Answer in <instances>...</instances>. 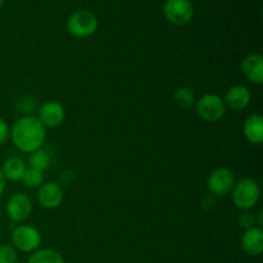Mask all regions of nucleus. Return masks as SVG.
<instances>
[{"mask_svg": "<svg viewBox=\"0 0 263 263\" xmlns=\"http://www.w3.org/2000/svg\"><path fill=\"white\" fill-rule=\"evenodd\" d=\"M18 254L12 244H0V263H17Z\"/></svg>", "mask_w": 263, "mask_h": 263, "instance_id": "nucleus-20", "label": "nucleus"}, {"mask_svg": "<svg viewBox=\"0 0 263 263\" xmlns=\"http://www.w3.org/2000/svg\"><path fill=\"white\" fill-rule=\"evenodd\" d=\"M73 177L74 175L71 170H64V171H62V174L59 175V182L64 185H69L73 181Z\"/></svg>", "mask_w": 263, "mask_h": 263, "instance_id": "nucleus-24", "label": "nucleus"}, {"mask_svg": "<svg viewBox=\"0 0 263 263\" xmlns=\"http://www.w3.org/2000/svg\"><path fill=\"white\" fill-rule=\"evenodd\" d=\"M36 117L40 120L45 128H55L66 120V110L57 100H48L39 107Z\"/></svg>", "mask_w": 263, "mask_h": 263, "instance_id": "nucleus-9", "label": "nucleus"}, {"mask_svg": "<svg viewBox=\"0 0 263 263\" xmlns=\"http://www.w3.org/2000/svg\"><path fill=\"white\" fill-rule=\"evenodd\" d=\"M9 139L18 151L31 154L44 146L46 128L36 116H23L10 127Z\"/></svg>", "mask_w": 263, "mask_h": 263, "instance_id": "nucleus-1", "label": "nucleus"}, {"mask_svg": "<svg viewBox=\"0 0 263 263\" xmlns=\"http://www.w3.org/2000/svg\"><path fill=\"white\" fill-rule=\"evenodd\" d=\"M241 249L249 256L257 257L263 252V230L258 226L247 229L241 235Z\"/></svg>", "mask_w": 263, "mask_h": 263, "instance_id": "nucleus-13", "label": "nucleus"}, {"mask_svg": "<svg viewBox=\"0 0 263 263\" xmlns=\"http://www.w3.org/2000/svg\"><path fill=\"white\" fill-rule=\"evenodd\" d=\"M243 134L247 140L254 145L263 143V117L259 113L248 116L243 123Z\"/></svg>", "mask_w": 263, "mask_h": 263, "instance_id": "nucleus-14", "label": "nucleus"}, {"mask_svg": "<svg viewBox=\"0 0 263 263\" xmlns=\"http://www.w3.org/2000/svg\"><path fill=\"white\" fill-rule=\"evenodd\" d=\"M17 263H20V262H17Z\"/></svg>", "mask_w": 263, "mask_h": 263, "instance_id": "nucleus-28", "label": "nucleus"}, {"mask_svg": "<svg viewBox=\"0 0 263 263\" xmlns=\"http://www.w3.org/2000/svg\"><path fill=\"white\" fill-rule=\"evenodd\" d=\"M174 102L181 109H189L195 104V95L190 87H179L174 92Z\"/></svg>", "mask_w": 263, "mask_h": 263, "instance_id": "nucleus-18", "label": "nucleus"}, {"mask_svg": "<svg viewBox=\"0 0 263 263\" xmlns=\"http://www.w3.org/2000/svg\"><path fill=\"white\" fill-rule=\"evenodd\" d=\"M5 185H7V180H5L4 175H3L2 168H0V197H2V195L4 194Z\"/></svg>", "mask_w": 263, "mask_h": 263, "instance_id": "nucleus-25", "label": "nucleus"}, {"mask_svg": "<svg viewBox=\"0 0 263 263\" xmlns=\"http://www.w3.org/2000/svg\"><path fill=\"white\" fill-rule=\"evenodd\" d=\"M3 5H4V0H0V9L3 8Z\"/></svg>", "mask_w": 263, "mask_h": 263, "instance_id": "nucleus-27", "label": "nucleus"}, {"mask_svg": "<svg viewBox=\"0 0 263 263\" xmlns=\"http://www.w3.org/2000/svg\"><path fill=\"white\" fill-rule=\"evenodd\" d=\"M194 107L198 117L205 122H217L225 116L228 109L222 97L213 92H208L195 100Z\"/></svg>", "mask_w": 263, "mask_h": 263, "instance_id": "nucleus-4", "label": "nucleus"}, {"mask_svg": "<svg viewBox=\"0 0 263 263\" xmlns=\"http://www.w3.org/2000/svg\"><path fill=\"white\" fill-rule=\"evenodd\" d=\"M51 163V154L46 149H39L28 156V164L31 168L39 170L44 172L46 168H49Z\"/></svg>", "mask_w": 263, "mask_h": 263, "instance_id": "nucleus-17", "label": "nucleus"}, {"mask_svg": "<svg viewBox=\"0 0 263 263\" xmlns=\"http://www.w3.org/2000/svg\"><path fill=\"white\" fill-rule=\"evenodd\" d=\"M0 168H2V172L7 181L17 182L22 181V177L27 170V166H26V162L23 159L18 158V157H10V158L5 159Z\"/></svg>", "mask_w": 263, "mask_h": 263, "instance_id": "nucleus-15", "label": "nucleus"}, {"mask_svg": "<svg viewBox=\"0 0 263 263\" xmlns=\"http://www.w3.org/2000/svg\"><path fill=\"white\" fill-rule=\"evenodd\" d=\"M244 77L253 85L263 84V57L258 53H251L241 62Z\"/></svg>", "mask_w": 263, "mask_h": 263, "instance_id": "nucleus-12", "label": "nucleus"}, {"mask_svg": "<svg viewBox=\"0 0 263 263\" xmlns=\"http://www.w3.org/2000/svg\"><path fill=\"white\" fill-rule=\"evenodd\" d=\"M233 202L240 211H251L256 207L261 198V187L257 180L244 177L235 182L233 190Z\"/></svg>", "mask_w": 263, "mask_h": 263, "instance_id": "nucleus-2", "label": "nucleus"}, {"mask_svg": "<svg viewBox=\"0 0 263 263\" xmlns=\"http://www.w3.org/2000/svg\"><path fill=\"white\" fill-rule=\"evenodd\" d=\"M64 192L57 181L44 182L37 190V202L45 210H55L62 204Z\"/></svg>", "mask_w": 263, "mask_h": 263, "instance_id": "nucleus-10", "label": "nucleus"}, {"mask_svg": "<svg viewBox=\"0 0 263 263\" xmlns=\"http://www.w3.org/2000/svg\"><path fill=\"white\" fill-rule=\"evenodd\" d=\"M222 99L225 102L226 108L239 112V110L246 109L251 104L252 95L248 87L244 85H234V86L229 87Z\"/></svg>", "mask_w": 263, "mask_h": 263, "instance_id": "nucleus-11", "label": "nucleus"}, {"mask_svg": "<svg viewBox=\"0 0 263 263\" xmlns=\"http://www.w3.org/2000/svg\"><path fill=\"white\" fill-rule=\"evenodd\" d=\"M235 182L236 180L234 172L230 168H226V167H220L208 176L207 189L212 197H226L231 193Z\"/></svg>", "mask_w": 263, "mask_h": 263, "instance_id": "nucleus-7", "label": "nucleus"}, {"mask_svg": "<svg viewBox=\"0 0 263 263\" xmlns=\"http://www.w3.org/2000/svg\"><path fill=\"white\" fill-rule=\"evenodd\" d=\"M27 263H64V258L55 249L39 248L31 253Z\"/></svg>", "mask_w": 263, "mask_h": 263, "instance_id": "nucleus-16", "label": "nucleus"}, {"mask_svg": "<svg viewBox=\"0 0 263 263\" xmlns=\"http://www.w3.org/2000/svg\"><path fill=\"white\" fill-rule=\"evenodd\" d=\"M5 212L12 223H23L32 212V200L25 193H15L8 199Z\"/></svg>", "mask_w": 263, "mask_h": 263, "instance_id": "nucleus-8", "label": "nucleus"}, {"mask_svg": "<svg viewBox=\"0 0 263 263\" xmlns=\"http://www.w3.org/2000/svg\"><path fill=\"white\" fill-rule=\"evenodd\" d=\"M10 241L15 251H20L22 253H32L36 249L40 248L43 238H41L40 231L35 226L18 225L12 230Z\"/></svg>", "mask_w": 263, "mask_h": 263, "instance_id": "nucleus-5", "label": "nucleus"}, {"mask_svg": "<svg viewBox=\"0 0 263 263\" xmlns=\"http://www.w3.org/2000/svg\"><path fill=\"white\" fill-rule=\"evenodd\" d=\"M18 105H20V110L21 113H23V116H32V113L36 110V102L32 97H23L18 102Z\"/></svg>", "mask_w": 263, "mask_h": 263, "instance_id": "nucleus-21", "label": "nucleus"}, {"mask_svg": "<svg viewBox=\"0 0 263 263\" xmlns=\"http://www.w3.org/2000/svg\"><path fill=\"white\" fill-rule=\"evenodd\" d=\"M239 225L243 229H251L253 226H256V218H254L253 213H251L249 211H241V213L238 217Z\"/></svg>", "mask_w": 263, "mask_h": 263, "instance_id": "nucleus-22", "label": "nucleus"}, {"mask_svg": "<svg viewBox=\"0 0 263 263\" xmlns=\"http://www.w3.org/2000/svg\"><path fill=\"white\" fill-rule=\"evenodd\" d=\"M22 181L27 187H32V189L40 187L44 184V172L28 167L23 175Z\"/></svg>", "mask_w": 263, "mask_h": 263, "instance_id": "nucleus-19", "label": "nucleus"}, {"mask_svg": "<svg viewBox=\"0 0 263 263\" xmlns=\"http://www.w3.org/2000/svg\"><path fill=\"white\" fill-rule=\"evenodd\" d=\"M167 22L174 26H185L194 18V4L192 0H166L162 8Z\"/></svg>", "mask_w": 263, "mask_h": 263, "instance_id": "nucleus-6", "label": "nucleus"}, {"mask_svg": "<svg viewBox=\"0 0 263 263\" xmlns=\"http://www.w3.org/2000/svg\"><path fill=\"white\" fill-rule=\"evenodd\" d=\"M256 222L258 223V228H261V226L263 225V210H261L258 212V220H257Z\"/></svg>", "mask_w": 263, "mask_h": 263, "instance_id": "nucleus-26", "label": "nucleus"}, {"mask_svg": "<svg viewBox=\"0 0 263 263\" xmlns=\"http://www.w3.org/2000/svg\"><path fill=\"white\" fill-rule=\"evenodd\" d=\"M10 135V127L8 126L7 121L0 117V145H4Z\"/></svg>", "mask_w": 263, "mask_h": 263, "instance_id": "nucleus-23", "label": "nucleus"}, {"mask_svg": "<svg viewBox=\"0 0 263 263\" xmlns=\"http://www.w3.org/2000/svg\"><path fill=\"white\" fill-rule=\"evenodd\" d=\"M99 26L98 17L87 9H79L71 13L66 22L69 35L77 39H86L94 35Z\"/></svg>", "mask_w": 263, "mask_h": 263, "instance_id": "nucleus-3", "label": "nucleus"}]
</instances>
